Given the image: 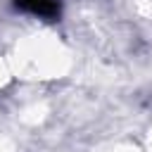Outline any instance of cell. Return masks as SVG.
I'll use <instances>...</instances> for the list:
<instances>
[{
    "label": "cell",
    "mask_w": 152,
    "mask_h": 152,
    "mask_svg": "<svg viewBox=\"0 0 152 152\" xmlns=\"http://www.w3.org/2000/svg\"><path fill=\"white\" fill-rule=\"evenodd\" d=\"M17 5L24 12L43 17V19H52L59 12V0H17Z\"/></svg>",
    "instance_id": "6da1fadb"
}]
</instances>
